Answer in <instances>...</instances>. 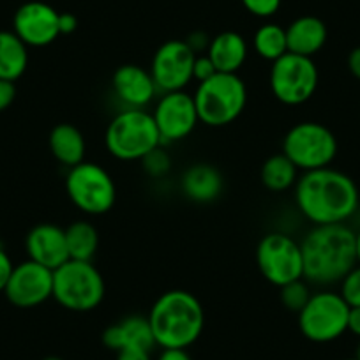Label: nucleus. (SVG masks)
<instances>
[{
    "instance_id": "22",
    "label": "nucleus",
    "mask_w": 360,
    "mask_h": 360,
    "mask_svg": "<svg viewBox=\"0 0 360 360\" xmlns=\"http://www.w3.org/2000/svg\"><path fill=\"white\" fill-rule=\"evenodd\" d=\"M48 145H50V152L62 166H72L79 165L85 161L86 154V143L85 136L82 131L72 124H57L51 129L50 138H48Z\"/></svg>"
},
{
    "instance_id": "29",
    "label": "nucleus",
    "mask_w": 360,
    "mask_h": 360,
    "mask_svg": "<svg viewBox=\"0 0 360 360\" xmlns=\"http://www.w3.org/2000/svg\"><path fill=\"white\" fill-rule=\"evenodd\" d=\"M141 162H143L145 172H147L150 176L165 175V173L169 172V166H172L169 155L166 154V152H162L161 147L148 152V154L141 159Z\"/></svg>"
},
{
    "instance_id": "2",
    "label": "nucleus",
    "mask_w": 360,
    "mask_h": 360,
    "mask_svg": "<svg viewBox=\"0 0 360 360\" xmlns=\"http://www.w3.org/2000/svg\"><path fill=\"white\" fill-rule=\"evenodd\" d=\"M304 279L311 285L330 286L341 283L355 265L356 231L346 224L314 226L300 242Z\"/></svg>"
},
{
    "instance_id": "7",
    "label": "nucleus",
    "mask_w": 360,
    "mask_h": 360,
    "mask_svg": "<svg viewBox=\"0 0 360 360\" xmlns=\"http://www.w3.org/2000/svg\"><path fill=\"white\" fill-rule=\"evenodd\" d=\"M65 191L72 205L89 216H103L115 205L117 188L113 176L98 162L83 161L69 168Z\"/></svg>"
},
{
    "instance_id": "43",
    "label": "nucleus",
    "mask_w": 360,
    "mask_h": 360,
    "mask_svg": "<svg viewBox=\"0 0 360 360\" xmlns=\"http://www.w3.org/2000/svg\"><path fill=\"white\" fill-rule=\"evenodd\" d=\"M345 360H359L356 356H352V359H345Z\"/></svg>"
},
{
    "instance_id": "31",
    "label": "nucleus",
    "mask_w": 360,
    "mask_h": 360,
    "mask_svg": "<svg viewBox=\"0 0 360 360\" xmlns=\"http://www.w3.org/2000/svg\"><path fill=\"white\" fill-rule=\"evenodd\" d=\"M216 68H214L212 60L209 58V55H196L195 65H193V79H196L198 83L205 82L210 76L216 75Z\"/></svg>"
},
{
    "instance_id": "12",
    "label": "nucleus",
    "mask_w": 360,
    "mask_h": 360,
    "mask_svg": "<svg viewBox=\"0 0 360 360\" xmlns=\"http://www.w3.org/2000/svg\"><path fill=\"white\" fill-rule=\"evenodd\" d=\"M196 53L186 41L172 39L158 48L150 62V75L161 94L184 90L193 82Z\"/></svg>"
},
{
    "instance_id": "35",
    "label": "nucleus",
    "mask_w": 360,
    "mask_h": 360,
    "mask_svg": "<svg viewBox=\"0 0 360 360\" xmlns=\"http://www.w3.org/2000/svg\"><path fill=\"white\" fill-rule=\"evenodd\" d=\"M117 360H152V356L148 349L124 348L117 352Z\"/></svg>"
},
{
    "instance_id": "36",
    "label": "nucleus",
    "mask_w": 360,
    "mask_h": 360,
    "mask_svg": "<svg viewBox=\"0 0 360 360\" xmlns=\"http://www.w3.org/2000/svg\"><path fill=\"white\" fill-rule=\"evenodd\" d=\"M76 29H78V18L71 13H60V16H58V30H60V34L69 36Z\"/></svg>"
},
{
    "instance_id": "19",
    "label": "nucleus",
    "mask_w": 360,
    "mask_h": 360,
    "mask_svg": "<svg viewBox=\"0 0 360 360\" xmlns=\"http://www.w3.org/2000/svg\"><path fill=\"white\" fill-rule=\"evenodd\" d=\"M180 188L188 200L196 203H210L221 196L224 180L219 169L207 162L189 166L180 180Z\"/></svg>"
},
{
    "instance_id": "10",
    "label": "nucleus",
    "mask_w": 360,
    "mask_h": 360,
    "mask_svg": "<svg viewBox=\"0 0 360 360\" xmlns=\"http://www.w3.org/2000/svg\"><path fill=\"white\" fill-rule=\"evenodd\" d=\"M256 265L263 278L278 288L304 279L300 242L281 231L266 233L256 248Z\"/></svg>"
},
{
    "instance_id": "30",
    "label": "nucleus",
    "mask_w": 360,
    "mask_h": 360,
    "mask_svg": "<svg viewBox=\"0 0 360 360\" xmlns=\"http://www.w3.org/2000/svg\"><path fill=\"white\" fill-rule=\"evenodd\" d=\"M242 6L258 18H270L281 8V0H242Z\"/></svg>"
},
{
    "instance_id": "26",
    "label": "nucleus",
    "mask_w": 360,
    "mask_h": 360,
    "mask_svg": "<svg viewBox=\"0 0 360 360\" xmlns=\"http://www.w3.org/2000/svg\"><path fill=\"white\" fill-rule=\"evenodd\" d=\"M252 48L256 55L263 60L276 62L283 55L288 53V41H286V29L278 23H265L259 27L252 37Z\"/></svg>"
},
{
    "instance_id": "41",
    "label": "nucleus",
    "mask_w": 360,
    "mask_h": 360,
    "mask_svg": "<svg viewBox=\"0 0 360 360\" xmlns=\"http://www.w3.org/2000/svg\"><path fill=\"white\" fill-rule=\"evenodd\" d=\"M43 360H64V359H60V356H55V355H51V356H46V359H43Z\"/></svg>"
},
{
    "instance_id": "42",
    "label": "nucleus",
    "mask_w": 360,
    "mask_h": 360,
    "mask_svg": "<svg viewBox=\"0 0 360 360\" xmlns=\"http://www.w3.org/2000/svg\"><path fill=\"white\" fill-rule=\"evenodd\" d=\"M355 356L360 360V345H359V348H356V355Z\"/></svg>"
},
{
    "instance_id": "21",
    "label": "nucleus",
    "mask_w": 360,
    "mask_h": 360,
    "mask_svg": "<svg viewBox=\"0 0 360 360\" xmlns=\"http://www.w3.org/2000/svg\"><path fill=\"white\" fill-rule=\"evenodd\" d=\"M207 55L212 60L217 72L237 75L248 58V43L244 37L233 30H224L210 39Z\"/></svg>"
},
{
    "instance_id": "24",
    "label": "nucleus",
    "mask_w": 360,
    "mask_h": 360,
    "mask_svg": "<svg viewBox=\"0 0 360 360\" xmlns=\"http://www.w3.org/2000/svg\"><path fill=\"white\" fill-rule=\"evenodd\" d=\"M65 230L69 259L92 262L99 249V231L92 223L85 219L72 221Z\"/></svg>"
},
{
    "instance_id": "14",
    "label": "nucleus",
    "mask_w": 360,
    "mask_h": 360,
    "mask_svg": "<svg viewBox=\"0 0 360 360\" xmlns=\"http://www.w3.org/2000/svg\"><path fill=\"white\" fill-rule=\"evenodd\" d=\"M9 302L22 309L37 307L53 297V270L27 259L15 265L4 290Z\"/></svg>"
},
{
    "instance_id": "23",
    "label": "nucleus",
    "mask_w": 360,
    "mask_h": 360,
    "mask_svg": "<svg viewBox=\"0 0 360 360\" xmlns=\"http://www.w3.org/2000/svg\"><path fill=\"white\" fill-rule=\"evenodd\" d=\"M27 44L9 30H0V79L15 82L29 65Z\"/></svg>"
},
{
    "instance_id": "16",
    "label": "nucleus",
    "mask_w": 360,
    "mask_h": 360,
    "mask_svg": "<svg viewBox=\"0 0 360 360\" xmlns=\"http://www.w3.org/2000/svg\"><path fill=\"white\" fill-rule=\"evenodd\" d=\"M112 89L115 98L126 108L145 110L158 96V85L150 71L136 64H124L112 76Z\"/></svg>"
},
{
    "instance_id": "40",
    "label": "nucleus",
    "mask_w": 360,
    "mask_h": 360,
    "mask_svg": "<svg viewBox=\"0 0 360 360\" xmlns=\"http://www.w3.org/2000/svg\"><path fill=\"white\" fill-rule=\"evenodd\" d=\"M356 259H359L360 265V230L356 231Z\"/></svg>"
},
{
    "instance_id": "37",
    "label": "nucleus",
    "mask_w": 360,
    "mask_h": 360,
    "mask_svg": "<svg viewBox=\"0 0 360 360\" xmlns=\"http://www.w3.org/2000/svg\"><path fill=\"white\" fill-rule=\"evenodd\" d=\"M158 360H193L188 349H162Z\"/></svg>"
},
{
    "instance_id": "34",
    "label": "nucleus",
    "mask_w": 360,
    "mask_h": 360,
    "mask_svg": "<svg viewBox=\"0 0 360 360\" xmlns=\"http://www.w3.org/2000/svg\"><path fill=\"white\" fill-rule=\"evenodd\" d=\"M186 43L189 44V48H191L196 55H203L207 53V50H209L210 37L207 36L205 32H193L191 36L186 39Z\"/></svg>"
},
{
    "instance_id": "15",
    "label": "nucleus",
    "mask_w": 360,
    "mask_h": 360,
    "mask_svg": "<svg viewBox=\"0 0 360 360\" xmlns=\"http://www.w3.org/2000/svg\"><path fill=\"white\" fill-rule=\"evenodd\" d=\"M58 16L60 13L44 2H27L20 6L13 20V32L27 44V46L43 48L53 43L58 36Z\"/></svg>"
},
{
    "instance_id": "3",
    "label": "nucleus",
    "mask_w": 360,
    "mask_h": 360,
    "mask_svg": "<svg viewBox=\"0 0 360 360\" xmlns=\"http://www.w3.org/2000/svg\"><path fill=\"white\" fill-rule=\"evenodd\" d=\"M155 346L162 349H188L205 327V313L193 293L169 290L162 293L148 313Z\"/></svg>"
},
{
    "instance_id": "33",
    "label": "nucleus",
    "mask_w": 360,
    "mask_h": 360,
    "mask_svg": "<svg viewBox=\"0 0 360 360\" xmlns=\"http://www.w3.org/2000/svg\"><path fill=\"white\" fill-rule=\"evenodd\" d=\"M16 98V86L15 82H8V79H0V112L8 110L13 105Z\"/></svg>"
},
{
    "instance_id": "20",
    "label": "nucleus",
    "mask_w": 360,
    "mask_h": 360,
    "mask_svg": "<svg viewBox=\"0 0 360 360\" xmlns=\"http://www.w3.org/2000/svg\"><path fill=\"white\" fill-rule=\"evenodd\" d=\"M327 25L316 16H300L286 29L290 53L313 58L327 43Z\"/></svg>"
},
{
    "instance_id": "18",
    "label": "nucleus",
    "mask_w": 360,
    "mask_h": 360,
    "mask_svg": "<svg viewBox=\"0 0 360 360\" xmlns=\"http://www.w3.org/2000/svg\"><path fill=\"white\" fill-rule=\"evenodd\" d=\"M103 342L113 352H120L124 348H141L152 352L155 346L150 321L143 316H127L119 323L110 325L103 332Z\"/></svg>"
},
{
    "instance_id": "32",
    "label": "nucleus",
    "mask_w": 360,
    "mask_h": 360,
    "mask_svg": "<svg viewBox=\"0 0 360 360\" xmlns=\"http://www.w3.org/2000/svg\"><path fill=\"white\" fill-rule=\"evenodd\" d=\"M13 270H15V265H13L11 256L0 248V292H4L6 286H8Z\"/></svg>"
},
{
    "instance_id": "9",
    "label": "nucleus",
    "mask_w": 360,
    "mask_h": 360,
    "mask_svg": "<svg viewBox=\"0 0 360 360\" xmlns=\"http://www.w3.org/2000/svg\"><path fill=\"white\" fill-rule=\"evenodd\" d=\"M269 82L272 96L279 103L286 106H300L316 92L320 72L313 58L288 51L272 62Z\"/></svg>"
},
{
    "instance_id": "4",
    "label": "nucleus",
    "mask_w": 360,
    "mask_h": 360,
    "mask_svg": "<svg viewBox=\"0 0 360 360\" xmlns=\"http://www.w3.org/2000/svg\"><path fill=\"white\" fill-rule=\"evenodd\" d=\"M106 150L119 161H141L148 152L161 147V134L147 110L126 108L117 113L105 133Z\"/></svg>"
},
{
    "instance_id": "38",
    "label": "nucleus",
    "mask_w": 360,
    "mask_h": 360,
    "mask_svg": "<svg viewBox=\"0 0 360 360\" xmlns=\"http://www.w3.org/2000/svg\"><path fill=\"white\" fill-rule=\"evenodd\" d=\"M348 69L356 79H360V46L353 48L348 55Z\"/></svg>"
},
{
    "instance_id": "5",
    "label": "nucleus",
    "mask_w": 360,
    "mask_h": 360,
    "mask_svg": "<svg viewBox=\"0 0 360 360\" xmlns=\"http://www.w3.org/2000/svg\"><path fill=\"white\" fill-rule=\"evenodd\" d=\"M193 98L200 122L210 127H223L242 115L248 105V86L238 75L216 72L198 83Z\"/></svg>"
},
{
    "instance_id": "8",
    "label": "nucleus",
    "mask_w": 360,
    "mask_h": 360,
    "mask_svg": "<svg viewBox=\"0 0 360 360\" xmlns=\"http://www.w3.org/2000/svg\"><path fill=\"white\" fill-rule=\"evenodd\" d=\"M283 154L299 172L327 168L338 155V138L327 126L313 120L299 122L286 133Z\"/></svg>"
},
{
    "instance_id": "25",
    "label": "nucleus",
    "mask_w": 360,
    "mask_h": 360,
    "mask_svg": "<svg viewBox=\"0 0 360 360\" xmlns=\"http://www.w3.org/2000/svg\"><path fill=\"white\" fill-rule=\"evenodd\" d=\"M262 184L272 193H283L295 188L299 180V168L285 154L270 155L259 172Z\"/></svg>"
},
{
    "instance_id": "17",
    "label": "nucleus",
    "mask_w": 360,
    "mask_h": 360,
    "mask_svg": "<svg viewBox=\"0 0 360 360\" xmlns=\"http://www.w3.org/2000/svg\"><path fill=\"white\" fill-rule=\"evenodd\" d=\"M29 259L55 270L69 259L65 230L53 223H41L34 226L25 237Z\"/></svg>"
},
{
    "instance_id": "27",
    "label": "nucleus",
    "mask_w": 360,
    "mask_h": 360,
    "mask_svg": "<svg viewBox=\"0 0 360 360\" xmlns=\"http://www.w3.org/2000/svg\"><path fill=\"white\" fill-rule=\"evenodd\" d=\"M279 295H281V302L286 309L293 311V313H300L313 293L309 290V283H306L304 279H299V281H293L281 286V293Z\"/></svg>"
},
{
    "instance_id": "6",
    "label": "nucleus",
    "mask_w": 360,
    "mask_h": 360,
    "mask_svg": "<svg viewBox=\"0 0 360 360\" xmlns=\"http://www.w3.org/2000/svg\"><path fill=\"white\" fill-rule=\"evenodd\" d=\"M106 285L92 262L68 259L53 270V299L64 309L89 313L101 306Z\"/></svg>"
},
{
    "instance_id": "13",
    "label": "nucleus",
    "mask_w": 360,
    "mask_h": 360,
    "mask_svg": "<svg viewBox=\"0 0 360 360\" xmlns=\"http://www.w3.org/2000/svg\"><path fill=\"white\" fill-rule=\"evenodd\" d=\"M152 117L162 143L186 140L200 124L195 98L186 90L162 94L152 110Z\"/></svg>"
},
{
    "instance_id": "39",
    "label": "nucleus",
    "mask_w": 360,
    "mask_h": 360,
    "mask_svg": "<svg viewBox=\"0 0 360 360\" xmlns=\"http://www.w3.org/2000/svg\"><path fill=\"white\" fill-rule=\"evenodd\" d=\"M348 332L360 338V307H349Z\"/></svg>"
},
{
    "instance_id": "28",
    "label": "nucleus",
    "mask_w": 360,
    "mask_h": 360,
    "mask_svg": "<svg viewBox=\"0 0 360 360\" xmlns=\"http://www.w3.org/2000/svg\"><path fill=\"white\" fill-rule=\"evenodd\" d=\"M339 295L349 307H360V265H355L339 283Z\"/></svg>"
},
{
    "instance_id": "11",
    "label": "nucleus",
    "mask_w": 360,
    "mask_h": 360,
    "mask_svg": "<svg viewBox=\"0 0 360 360\" xmlns=\"http://www.w3.org/2000/svg\"><path fill=\"white\" fill-rule=\"evenodd\" d=\"M349 306L335 292H318L311 295L299 313V328L313 342H332L348 332Z\"/></svg>"
},
{
    "instance_id": "1",
    "label": "nucleus",
    "mask_w": 360,
    "mask_h": 360,
    "mask_svg": "<svg viewBox=\"0 0 360 360\" xmlns=\"http://www.w3.org/2000/svg\"><path fill=\"white\" fill-rule=\"evenodd\" d=\"M293 189L297 209L314 226L346 224L360 205L355 180L330 166L304 172Z\"/></svg>"
}]
</instances>
